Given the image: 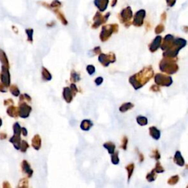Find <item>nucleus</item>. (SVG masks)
<instances>
[{"instance_id":"28","label":"nucleus","mask_w":188,"mask_h":188,"mask_svg":"<svg viewBox=\"0 0 188 188\" xmlns=\"http://www.w3.org/2000/svg\"><path fill=\"white\" fill-rule=\"evenodd\" d=\"M152 157L154 158V159H155V160H160V153H159V152H158V150H157V149H155L154 151H153Z\"/></svg>"},{"instance_id":"26","label":"nucleus","mask_w":188,"mask_h":188,"mask_svg":"<svg viewBox=\"0 0 188 188\" xmlns=\"http://www.w3.org/2000/svg\"><path fill=\"white\" fill-rule=\"evenodd\" d=\"M112 162L113 164H117L119 162V159H118V153L115 152V154L113 153V156H112Z\"/></svg>"},{"instance_id":"18","label":"nucleus","mask_w":188,"mask_h":188,"mask_svg":"<svg viewBox=\"0 0 188 188\" xmlns=\"http://www.w3.org/2000/svg\"><path fill=\"white\" fill-rule=\"evenodd\" d=\"M104 146H105L106 148L108 149L109 154H113V153H114L115 146V145L113 143H105V145H104Z\"/></svg>"},{"instance_id":"33","label":"nucleus","mask_w":188,"mask_h":188,"mask_svg":"<svg viewBox=\"0 0 188 188\" xmlns=\"http://www.w3.org/2000/svg\"><path fill=\"white\" fill-rule=\"evenodd\" d=\"M87 70L89 74H93L95 72V68L93 66H88L87 67Z\"/></svg>"},{"instance_id":"6","label":"nucleus","mask_w":188,"mask_h":188,"mask_svg":"<svg viewBox=\"0 0 188 188\" xmlns=\"http://www.w3.org/2000/svg\"><path fill=\"white\" fill-rule=\"evenodd\" d=\"M145 15H146V12L143 10H141V11H139L138 13H136L134 19V25L137 27H140L143 24V19L145 17Z\"/></svg>"},{"instance_id":"21","label":"nucleus","mask_w":188,"mask_h":188,"mask_svg":"<svg viewBox=\"0 0 188 188\" xmlns=\"http://www.w3.org/2000/svg\"><path fill=\"white\" fill-rule=\"evenodd\" d=\"M154 172H156V173H163L164 171V168H162V166L161 165V164L160 163V162H157V163L156 164V167L153 169Z\"/></svg>"},{"instance_id":"31","label":"nucleus","mask_w":188,"mask_h":188,"mask_svg":"<svg viewBox=\"0 0 188 188\" xmlns=\"http://www.w3.org/2000/svg\"><path fill=\"white\" fill-rule=\"evenodd\" d=\"M11 91L12 92V93H13L14 96H19V91L18 90V88L16 87H14V86H13V87L11 88Z\"/></svg>"},{"instance_id":"22","label":"nucleus","mask_w":188,"mask_h":188,"mask_svg":"<svg viewBox=\"0 0 188 188\" xmlns=\"http://www.w3.org/2000/svg\"><path fill=\"white\" fill-rule=\"evenodd\" d=\"M23 168L24 170V171L26 172L27 173L29 174V176H31V174L32 173V170L29 168V164L26 161L23 162Z\"/></svg>"},{"instance_id":"14","label":"nucleus","mask_w":188,"mask_h":188,"mask_svg":"<svg viewBox=\"0 0 188 188\" xmlns=\"http://www.w3.org/2000/svg\"><path fill=\"white\" fill-rule=\"evenodd\" d=\"M63 96L65 98V99L68 101V102H70L72 99V93L71 91H70V88H66L64 89L63 92Z\"/></svg>"},{"instance_id":"30","label":"nucleus","mask_w":188,"mask_h":188,"mask_svg":"<svg viewBox=\"0 0 188 188\" xmlns=\"http://www.w3.org/2000/svg\"><path fill=\"white\" fill-rule=\"evenodd\" d=\"M163 30H164V26L162 24H160L156 27V28L155 29V32L156 34H160V33H161Z\"/></svg>"},{"instance_id":"13","label":"nucleus","mask_w":188,"mask_h":188,"mask_svg":"<svg viewBox=\"0 0 188 188\" xmlns=\"http://www.w3.org/2000/svg\"><path fill=\"white\" fill-rule=\"evenodd\" d=\"M132 13L130 7H128V8L124 10V11H123L122 12V17L124 21H128L129 20H130L131 18H132Z\"/></svg>"},{"instance_id":"23","label":"nucleus","mask_w":188,"mask_h":188,"mask_svg":"<svg viewBox=\"0 0 188 188\" xmlns=\"http://www.w3.org/2000/svg\"><path fill=\"white\" fill-rule=\"evenodd\" d=\"M179 176H172L171 178H170L169 179H168V184H169V185H175V184L177 183V182H179Z\"/></svg>"},{"instance_id":"10","label":"nucleus","mask_w":188,"mask_h":188,"mask_svg":"<svg viewBox=\"0 0 188 188\" xmlns=\"http://www.w3.org/2000/svg\"><path fill=\"white\" fill-rule=\"evenodd\" d=\"M31 110V107L28 105L24 104L20 107V116L22 118H27L29 114V112Z\"/></svg>"},{"instance_id":"39","label":"nucleus","mask_w":188,"mask_h":188,"mask_svg":"<svg viewBox=\"0 0 188 188\" xmlns=\"http://www.w3.org/2000/svg\"><path fill=\"white\" fill-rule=\"evenodd\" d=\"M2 125V121H1V119H0V126H1Z\"/></svg>"},{"instance_id":"32","label":"nucleus","mask_w":188,"mask_h":188,"mask_svg":"<svg viewBox=\"0 0 188 188\" xmlns=\"http://www.w3.org/2000/svg\"><path fill=\"white\" fill-rule=\"evenodd\" d=\"M27 148H28V144H27L25 141H22V143H21V151H22V152H25Z\"/></svg>"},{"instance_id":"9","label":"nucleus","mask_w":188,"mask_h":188,"mask_svg":"<svg viewBox=\"0 0 188 188\" xmlns=\"http://www.w3.org/2000/svg\"><path fill=\"white\" fill-rule=\"evenodd\" d=\"M2 80L6 86H8L10 84V74L7 68L5 66H2Z\"/></svg>"},{"instance_id":"2","label":"nucleus","mask_w":188,"mask_h":188,"mask_svg":"<svg viewBox=\"0 0 188 188\" xmlns=\"http://www.w3.org/2000/svg\"><path fill=\"white\" fill-rule=\"evenodd\" d=\"M187 44V41L183 38L174 39L173 42L168 47L165 51H164V58H176L178 55V53L182 48H184Z\"/></svg>"},{"instance_id":"16","label":"nucleus","mask_w":188,"mask_h":188,"mask_svg":"<svg viewBox=\"0 0 188 188\" xmlns=\"http://www.w3.org/2000/svg\"><path fill=\"white\" fill-rule=\"evenodd\" d=\"M32 146L35 149H38L41 146V139L38 135H36L32 140Z\"/></svg>"},{"instance_id":"17","label":"nucleus","mask_w":188,"mask_h":188,"mask_svg":"<svg viewBox=\"0 0 188 188\" xmlns=\"http://www.w3.org/2000/svg\"><path fill=\"white\" fill-rule=\"evenodd\" d=\"M91 126H92V123L91 121L88 120H85L82 121L81 124V128L83 129V130H89V129L91 128Z\"/></svg>"},{"instance_id":"27","label":"nucleus","mask_w":188,"mask_h":188,"mask_svg":"<svg viewBox=\"0 0 188 188\" xmlns=\"http://www.w3.org/2000/svg\"><path fill=\"white\" fill-rule=\"evenodd\" d=\"M43 76H44V78L46 80H50L51 78H52L51 74L49 73V71L46 69V68H44V69H43Z\"/></svg>"},{"instance_id":"25","label":"nucleus","mask_w":188,"mask_h":188,"mask_svg":"<svg viewBox=\"0 0 188 188\" xmlns=\"http://www.w3.org/2000/svg\"><path fill=\"white\" fill-rule=\"evenodd\" d=\"M0 60H1V61L2 62V63L5 65V66H7V64H8L7 59L6 58L5 53H4L2 50H0Z\"/></svg>"},{"instance_id":"34","label":"nucleus","mask_w":188,"mask_h":188,"mask_svg":"<svg viewBox=\"0 0 188 188\" xmlns=\"http://www.w3.org/2000/svg\"><path fill=\"white\" fill-rule=\"evenodd\" d=\"M127 143H128L127 138L126 137H124V138H123V145H122V148H123V149H126Z\"/></svg>"},{"instance_id":"29","label":"nucleus","mask_w":188,"mask_h":188,"mask_svg":"<svg viewBox=\"0 0 188 188\" xmlns=\"http://www.w3.org/2000/svg\"><path fill=\"white\" fill-rule=\"evenodd\" d=\"M14 132H15V135H20V133H21V127L18 123H15V125H14Z\"/></svg>"},{"instance_id":"19","label":"nucleus","mask_w":188,"mask_h":188,"mask_svg":"<svg viewBox=\"0 0 188 188\" xmlns=\"http://www.w3.org/2000/svg\"><path fill=\"white\" fill-rule=\"evenodd\" d=\"M137 121H138V124L140 126H145L148 123V119L144 116H138L137 118Z\"/></svg>"},{"instance_id":"11","label":"nucleus","mask_w":188,"mask_h":188,"mask_svg":"<svg viewBox=\"0 0 188 188\" xmlns=\"http://www.w3.org/2000/svg\"><path fill=\"white\" fill-rule=\"evenodd\" d=\"M174 162L179 166H184L185 165V160H184L183 157H182L181 153L180 152H176L174 156Z\"/></svg>"},{"instance_id":"1","label":"nucleus","mask_w":188,"mask_h":188,"mask_svg":"<svg viewBox=\"0 0 188 188\" xmlns=\"http://www.w3.org/2000/svg\"><path fill=\"white\" fill-rule=\"evenodd\" d=\"M153 76H154V70L152 66H148L140 70L139 73L131 76L129 78V82L132 84L135 89L138 90L149 81Z\"/></svg>"},{"instance_id":"35","label":"nucleus","mask_w":188,"mask_h":188,"mask_svg":"<svg viewBox=\"0 0 188 188\" xmlns=\"http://www.w3.org/2000/svg\"><path fill=\"white\" fill-rule=\"evenodd\" d=\"M151 91H155V92H158L160 91V87H159L158 85H153L152 86V88H151Z\"/></svg>"},{"instance_id":"37","label":"nucleus","mask_w":188,"mask_h":188,"mask_svg":"<svg viewBox=\"0 0 188 188\" xmlns=\"http://www.w3.org/2000/svg\"><path fill=\"white\" fill-rule=\"evenodd\" d=\"M176 0H167L168 5L169 6H173L175 4Z\"/></svg>"},{"instance_id":"20","label":"nucleus","mask_w":188,"mask_h":188,"mask_svg":"<svg viewBox=\"0 0 188 188\" xmlns=\"http://www.w3.org/2000/svg\"><path fill=\"white\" fill-rule=\"evenodd\" d=\"M156 172H154V170H152V171L151 172V173H149L148 174V175H147V176H146V179L148 180V182H153V181H154V180L156 179Z\"/></svg>"},{"instance_id":"5","label":"nucleus","mask_w":188,"mask_h":188,"mask_svg":"<svg viewBox=\"0 0 188 188\" xmlns=\"http://www.w3.org/2000/svg\"><path fill=\"white\" fill-rule=\"evenodd\" d=\"M99 61L102 63L105 66H107L110 62H113L115 61V56L114 54H110L107 55V54H101L99 58Z\"/></svg>"},{"instance_id":"36","label":"nucleus","mask_w":188,"mask_h":188,"mask_svg":"<svg viewBox=\"0 0 188 188\" xmlns=\"http://www.w3.org/2000/svg\"><path fill=\"white\" fill-rule=\"evenodd\" d=\"M103 82V79L101 77H99L96 79V85H101V82Z\"/></svg>"},{"instance_id":"7","label":"nucleus","mask_w":188,"mask_h":188,"mask_svg":"<svg viewBox=\"0 0 188 188\" xmlns=\"http://www.w3.org/2000/svg\"><path fill=\"white\" fill-rule=\"evenodd\" d=\"M162 44V37L156 36L155 39L153 41V42L149 45V50L152 52H156L160 48Z\"/></svg>"},{"instance_id":"12","label":"nucleus","mask_w":188,"mask_h":188,"mask_svg":"<svg viewBox=\"0 0 188 188\" xmlns=\"http://www.w3.org/2000/svg\"><path fill=\"white\" fill-rule=\"evenodd\" d=\"M149 133L151 136L155 140H159L160 138V132L155 126H151L149 128Z\"/></svg>"},{"instance_id":"15","label":"nucleus","mask_w":188,"mask_h":188,"mask_svg":"<svg viewBox=\"0 0 188 188\" xmlns=\"http://www.w3.org/2000/svg\"><path fill=\"white\" fill-rule=\"evenodd\" d=\"M133 107H134V105H133V104L126 103V104H123L119 109H120V111L122 112V113H124V112H126L127 110H129V109H131L132 108H133Z\"/></svg>"},{"instance_id":"4","label":"nucleus","mask_w":188,"mask_h":188,"mask_svg":"<svg viewBox=\"0 0 188 188\" xmlns=\"http://www.w3.org/2000/svg\"><path fill=\"white\" fill-rule=\"evenodd\" d=\"M156 84L160 86H166L168 87L173 83V79L170 76H166L162 74H157L154 78Z\"/></svg>"},{"instance_id":"8","label":"nucleus","mask_w":188,"mask_h":188,"mask_svg":"<svg viewBox=\"0 0 188 188\" xmlns=\"http://www.w3.org/2000/svg\"><path fill=\"white\" fill-rule=\"evenodd\" d=\"M113 26H107V27H104V29L101 33V38L102 41L107 40L110 36V35L113 32Z\"/></svg>"},{"instance_id":"24","label":"nucleus","mask_w":188,"mask_h":188,"mask_svg":"<svg viewBox=\"0 0 188 188\" xmlns=\"http://www.w3.org/2000/svg\"><path fill=\"white\" fill-rule=\"evenodd\" d=\"M126 168L127 171H128V180H129L131 178V176H132V174L133 173V170H134V168H135L134 164L132 163V164H129L128 166H126Z\"/></svg>"},{"instance_id":"3","label":"nucleus","mask_w":188,"mask_h":188,"mask_svg":"<svg viewBox=\"0 0 188 188\" xmlns=\"http://www.w3.org/2000/svg\"><path fill=\"white\" fill-rule=\"evenodd\" d=\"M176 60H177L176 58H164L160 63V70L168 74H175L179 70V66L176 63Z\"/></svg>"},{"instance_id":"38","label":"nucleus","mask_w":188,"mask_h":188,"mask_svg":"<svg viewBox=\"0 0 188 188\" xmlns=\"http://www.w3.org/2000/svg\"><path fill=\"white\" fill-rule=\"evenodd\" d=\"M21 130H22V132H23V133H24V136H26V135H27V129H24V128H23L22 129H21Z\"/></svg>"}]
</instances>
